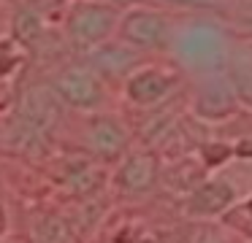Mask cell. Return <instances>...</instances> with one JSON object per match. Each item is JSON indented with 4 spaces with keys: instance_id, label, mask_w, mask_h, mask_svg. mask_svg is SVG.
I'll return each mask as SVG.
<instances>
[{
    "instance_id": "1",
    "label": "cell",
    "mask_w": 252,
    "mask_h": 243,
    "mask_svg": "<svg viewBox=\"0 0 252 243\" xmlns=\"http://www.w3.org/2000/svg\"><path fill=\"white\" fill-rule=\"evenodd\" d=\"M122 11L125 8L100 3V0H71L60 25L63 41L79 54L111 41L120 30Z\"/></svg>"
},
{
    "instance_id": "2",
    "label": "cell",
    "mask_w": 252,
    "mask_h": 243,
    "mask_svg": "<svg viewBox=\"0 0 252 243\" xmlns=\"http://www.w3.org/2000/svg\"><path fill=\"white\" fill-rule=\"evenodd\" d=\"M46 81L60 103L73 113L103 111L111 103V84L84 59L60 65Z\"/></svg>"
},
{
    "instance_id": "3",
    "label": "cell",
    "mask_w": 252,
    "mask_h": 243,
    "mask_svg": "<svg viewBox=\"0 0 252 243\" xmlns=\"http://www.w3.org/2000/svg\"><path fill=\"white\" fill-rule=\"evenodd\" d=\"M174 35H176V25L171 11L155 3L127 5L122 11L120 30H117V38H122L125 43H130V46L141 49L147 54L168 52V46L174 43Z\"/></svg>"
},
{
    "instance_id": "4",
    "label": "cell",
    "mask_w": 252,
    "mask_h": 243,
    "mask_svg": "<svg viewBox=\"0 0 252 243\" xmlns=\"http://www.w3.org/2000/svg\"><path fill=\"white\" fill-rule=\"evenodd\" d=\"M82 116V149L100 162H120L133 146V130L111 108L79 113Z\"/></svg>"
},
{
    "instance_id": "5",
    "label": "cell",
    "mask_w": 252,
    "mask_h": 243,
    "mask_svg": "<svg viewBox=\"0 0 252 243\" xmlns=\"http://www.w3.org/2000/svg\"><path fill=\"white\" fill-rule=\"evenodd\" d=\"M182 86V70L174 65H160V62H144L136 68L125 81H122V97L130 103L133 108L141 111H152L160 108L179 92Z\"/></svg>"
},
{
    "instance_id": "6",
    "label": "cell",
    "mask_w": 252,
    "mask_h": 243,
    "mask_svg": "<svg viewBox=\"0 0 252 243\" xmlns=\"http://www.w3.org/2000/svg\"><path fill=\"white\" fill-rule=\"evenodd\" d=\"M244 100L236 92L233 81L228 79V73H209L203 76L195 84L190 95V108L198 119L203 122H222V119H230L241 111Z\"/></svg>"
},
{
    "instance_id": "7",
    "label": "cell",
    "mask_w": 252,
    "mask_h": 243,
    "mask_svg": "<svg viewBox=\"0 0 252 243\" xmlns=\"http://www.w3.org/2000/svg\"><path fill=\"white\" fill-rule=\"evenodd\" d=\"M84 62H90L109 84H120L133 73L136 68H141L147 62V52L125 43L122 38H111V41L100 43V46L90 49L82 54Z\"/></svg>"
},
{
    "instance_id": "8",
    "label": "cell",
    "mask_w": 252,
    "mask_h": 243,
    "mask_svg": "<svg viewBox=\"0 0 252 243\" xmlns=\"http://www.w3.org/2000/svg\"><path fill=\"white\" fill-rule=\"evenodd\" d=\"M160 178V160L155 151L141 149V151H127L114 167L111 184L120 194L125 197H138L155 189Z\"/></svg>"
},
{
    "instance_id": "9",
    "label": "cell",
    "mask_w": 252,
    "mask_h": 243,
    "mask_svg": "<svg viewBox=\"0 0 252 243\" xmlns=\"http://www.w3.org/2000/svg\"><path fill=\"white\" fill-rule=\"evenodd\" d=\"M68 108L60 103V97L55 95L49 81L19 89L17 106H14V113H17V116H22L25 122L35 124L38 130H44V133H49V135L63 124V113Z\"/></svg>"
},
{
    "instance_id": "10",
    "label": "cell",
    "mask_w": 252,
    "mask_h": 243,
    "mask_svg": "<svg viewBox=\"0 0 252 243\" xmlns=\"http://www.w3.org/2000/svg\"><path fill=\"white\" fill-rule=\"evenodd\" d=\"M57 187L63 192L73 194V197H90L100 189V184L106 181V170L100 167V160L84 154L63 157L57 162Z\"/></svg>"
},
{
    "instance_id": "11",
    "label": "cell",
    "mask_w": 252,
    "mask_h": 243,
    "mask_svg": "<svg viewBox=\"0 0 252 243\" xmlns=\"http://www.w3.org/2000/svg\"><path fill=\"white\" fill-rule=\"evenodd\" d=\"M236 203V189L228 178L217 176L201 181L185 200V211L195 219H209V216H220Z\"/></svg>"
},
{
    "instance_id": "12",
    "label": "cell",
    "mask_w": 252,
    "mask_h": 243,
    "mask_svg": "<svg viewBox=\"0 0 252 243\" xmlns=\"http://www.w3.org/2000/svg\"><path fill=\"white\" fill-rule=\"evenodd\" d=\"M228 79L247 106H252V41H239L228 49Z\"/></svg>"
},
{
    "instance_id": "13",
    "label": "cell",
    "mask_w": 252,
    "mask_h": 243,
    "mask_svg": "<svg viewBox=\"0 0 252 243\" xmlns=\"http://www.w3.org/2000/svg\"><path fill=\"white\" fill-rule=\"evenodd\" d=\"M33 241L35 243H73V224L60 214H41L33 221Z\"/></svg>"
},
{
    "instance_id": "14",
    "label": "cell",
    "mask_w": 252,
    "mask_h": 243,
    "mask_svg": "<svg viewBox=\"0 0 252 243\" xmlns=\"http://www.w3.org/2000/svg\"><path fill=\"white\" fill-rule=\"evenodd\" d=\"M147 3L163 5V8H174V11H212L217 8L222 0H147Z\"/></svg>"
},
{
    "instance_id": "15",
    "label": "cell",
    "mask_w": 252,
    "mask_h": 243,
    "mask_svg": "<svg viewBox=\"0 0 252 243\" xmlns=\"http://www.w3.org/2000/svg\"><path fill=\"white\" fill-rule=\"evenodd\" d=\"M17 79H8V76H0V116H8L17 106Z\"/></svg>"
},
{
    "instance_id": "16",
    "label": "cell",
    "mask_w": 252,
    "mask_h": 243,
    "mask_svg": "<svg viewBox=\"0 0 252 243\" xmlns=\"http://www.w3.org/2000/svg\"><path fill=\"white\" fill-rule=\"evenodd\" d=\"M8 232H11V216H8V208L0 203V241H6Z\"/></svg>"
},
{
    "instance_id": "17",
    "label": "cell",
    "mask_w": 252,
    "mask_h": 243,
    "mask_svg": "<svg viewBox=\"0 0 252 243\" xmlns=\"http://www.w3.org/2000/svg\"><path fill=\"white\" fill-rule=\"evenodd\" d=\"M100 3H111V5H117V8H127V5L147 3V0H100Z\"/></svg>"
},
{
    "instance_id": "18",
    "label": "cell",
    "mask_w": 252,
    "mask_h": 243,
    "mask_svg": "<svg viewBox=\"0 0 252 243\" xmlns=\"http://www.w3.org/2000/svg\"><path fill=\"white\" fill-rule=\"evenodd\" d=\"M138 243H160V241H155V238H144V241H138Z\"/></svg>"
},
{
    "instance_id": "19",
    "label": "cell",
    "mask_w": 252,
    "mask_h": 243,
    "mask_svg": "<svg viewBox=\"0 0 252 243\" xmlns=\"http://www.w3.org/2000/svg\"><path fill=\"white\" fill-rule=\"evenodd\" d=\"M0 243H11V241H8V238H6V241H0Z\"/></svg>"
}]
</instances>
